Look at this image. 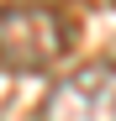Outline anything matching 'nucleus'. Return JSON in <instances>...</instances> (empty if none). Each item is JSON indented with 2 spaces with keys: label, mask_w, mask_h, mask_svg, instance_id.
<instances>
[{
  "label": "nucleus",
  "mask_w": 116,
  "mask_h": 121,
  "mask_svg": "<svg viewBox=\"0 0 116 121\" xmlns=\"http://www.w3.org/2000/svg\"><path fill=\"white\" fill-rule=\"evenodd\" d=\"M69 53V21L42 0L0 5V69L5 74H48Z\"/></svg>",
  "instance_id": "obj_1"
},
{
  "label": "nucleus",
  "mask_w": 116,
  "mask_h": 121,
  "mask_svg": "<svg viewBox=\"0 0 116 121\" xmlns=\"http://www.w3.org/2000/svg\"><path fill=\"white\" fill-rule=\"evenodd\" d=\"M37 121H116V63H90L53 79Z\"/></svg>",
  "instance_id": "obj_2"
}]
</instances>
